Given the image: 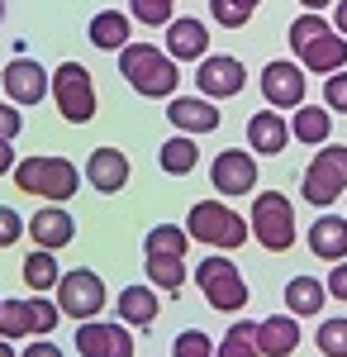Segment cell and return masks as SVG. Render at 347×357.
<instances>
[{
    "label": "cell",
    "instance_id": "2",
    "mask_svg": "<svg viewBox=\"0 0 347 357\" xmlns=\"http://www.w3.org/2000/svg\"><path fill=\"white\" fill-rule=\"evenodd\" d=\"M119 72H124V82L134 86L138 96H148V100H157V96H176V86H181L176 57L157 53L153 43H129V48L119 53Z\"/></svg>",
    "mask_w": 347,
    "mask_h": 357
},
{
    "label": "cell",
    "instance_id": "47",
    "mask_svg": "<svg viewBox=\"0 0 347 357\" xmlns=\"http://www.w3.org/2000/svg\"><path fill=\"white\" fill-rule=\"evenodd\" d=\"M0 305H5V301H0Z\"/></svg>",
    "mask_w": 347,
    "mask_h": 357
},
{
    "label": "cell",
    "instance_id": "43",
    "mask_svg": "<svg viewBox=\"0 0 347 357\" xmlns=\"http://www.w3.org/2000/svg\"><path fill=\"white\" fill-rule=\"evenodd\" d=\"M333 29L347 38V0H338V10H333Z\"/></svg>",
    "mask_w": 347,
    "mask_h": 357
},
{
    "label": "cell",
    "instance_id": "30",
    "mask_svg": "<svg viewBox=\"0 0 347 357\" xmlns=\"http://www.w3.org/2000/svg\"><path fill=\"white\" fill-rule=\"evenodd\" d=\"M214 357H262V348H257V324L252 319H238L233 329L224 333V343L214 348Z\"/></svg>",
    "mask_w": 347,
    "mask_h": 357
},
{
    "label": "cell",
    "instance_id": "25",
    "mask_svg": "<svg viewBox=\"0 0 347 357\" xmlns=\"http://www.w3.org/2000/svg\"><path fill=\"white\" fill-rule=\"evenodd\" d=\"M328 134H333V114H328V105H295L291 138H300V143H328Z\"/></svg>",
    "mask_w": 347,
    "mask_h": 357
},
{
    "label": "cell",
    "instance_id": "33",
    "mask_svg": "<svg viewBox=\"0 0 347 357\" xmlns=\"http://www.w3.org/2000/svg\"><path fill=\"white\" fill-rule=\"evenodd\" d=\"M262 0H210V15L219 20L224 29H242L252 20V10H257Z\"/></svg>",
    "mask_w": 347,
    "mask_h": 357
},
{
    "label": "cell",
    "instance_id": "4",
    "mask_svg": "<svg viewBox=\"0 0 347 357\" xmlns=\"http://www.w3.org/2000/svg\"><path fill=\"white\" fill-rule=\"evenodd\" d=\"M186 234L200 238V243H210V248H242L252 238L247 220H242L238 210H229L224 200H195L186 215Z\"/></svg>",
    "mask_w": 347,
    "mask_h": 357
},
{
    "label": "cell",
    "instance_id": "42",
    "mask_svg": "<svg viewBox=\"0 0 347 357\" xmlns=\"http://www.w3.org/2000/svg\"><path fill=\"white\" fill-rule=\"evenodd\" d=\"M5 172H15V148L0 138V176H5Z\"/></svg>",
    "mask_w": 347,
    "mask_h": 357
},
{
    "label": "cell",
    "instance_id": "6",
    "mask_svg": "<svg viewBox=\"0 0 347 357\" xmlns=\"http://www.w3.org/2000/svg\"><path fill=\"white\" fill-rule=\"evenodd\" d=\"M195 286L205 291L210 310H224V314H238L247 305V281L238 276V267L229 257H205L195 262Z\"/></svg>",
    "mask_w": 347,
    "mask_h": 357
},
{
    "label": "cell",
    "instance_id": "46",
    "mask_svg": "<svg viewBox=\"0 0 347 357\" xmlns=\"http://www.w3.org/2000/svg\"><path fill=\"white\" fill-rule=\"evenodd\" d=\"M0 20H5V0H0Z\"/></svg>",
    "mask_w": 347,
    "mask_h": 357
},
{
    "label": "cell",
    "instance_id": "31",
    "mask_svg": "<svg viewBox=\"0 0 347 357\" xmlns=\"http://www.w3.org/2000/svg\"><path fill=\"white\" fill-rule=\"evenodd\" d=\"M148 281L157 286V291H181L186 286V267H181V257H148Z\"/></svg>",
    "mask_w": 347,
    "mask_h": 357
},
{
    "label": "cell",
    "instance_id": "41",
    "mask_svg": "<svg viewBox=\"0 0 347 357\" xmlns=\"http://www.w3.org/2000/svg\"><path fill=\"white\" fill-rule=\"evenodd\" d=\"M24 357H62V348H57V343H29Z\"/></svg>",
    "mask_w": 347,
    "mask_h": 357
},
{
    "label": "cell",
    "instance_id": "5",
    "mask_svg": "<svg viewBox=\"0 0 347 357\" xmlns=\"http://www.w3.org/2000/svg\"><path fill=\"white\" fill-rule=\"evenodd\" d=\"M247 229H252V238L267 248V252H291L295 248V210H291V200H286L281 191H262L257 205H252Z\"/></svg>",
    "mask_w": 347,
    "mask_h": 357
},
{
    "label": "cell",
    "instance_id": "9",
    "mask_svg": "<svg viewBox=\"0 0 347 357\" xmlns=\"http://www.w3.org/2000/svg\"><path fill=\"white\" fill-rule=\"evenodd\" d=\"M57 310L72 314L77 324L95 319V314L105 310V281L91 272V267H72V272H62V281H57Z\"/></svg>",
    "mask_w": 347,
    "mask_h": 357
},
{
    "label": "cell",
    "instance_id": "13",
    "mask_svg": "<svg viewBox=\"0 0 347 357\" xmlns=\"http://www.w3.org/2000/svg\"><path fill=\"white\" fill-rule=\"evenodd\" d=\"M0 82H5V100H10V105H38V100L53 91V77H48L38 62H29V57H15Z\"/></svg>",
    "mask_w": 347,
    "mask_h": 357
},
{
    "label": "cell",
    "instance_id": "21",
    "mask_svg": "<svg viewBox=\"0 0 347 357\" xmlns=\"http://www.w3.org/2000/svg\"><path fill=\"white\" fill-rule=\"evenodd\" d=\"M86 33H91V43H95L100 53H124V48L134 43V20L119 15V10H100Z\"/></svg>",
    "mask_w": 347,
    "mask_h": 357
},
{
    "label": "cell",
    "instance_id": "44",
    "mask_svg": "<svg viewBox=\"0 0 347 357\" xmlns=\"http://www.w3.org/2000/svg\"><path fill=\"white\" fill-rule=\"evenodd\" d=\"M304 10H323V5H333V0H300Z\"/></svg>",
    "mask_w": 347,
    "mask_h": 357
},
{
    "label": "cell",
    "instance_id": "18",
    "mask_svg": "<svg viewBox=\"0 0 347 357\" xmlns=\"http://www.w3.org/2000/svg\"><path fill=\"white\" fill-rule=\"evenodd\" d=\"M29 234H33V243L57 252V248H67L77 238V220L62 210V205H48V210H38L33 220H29Z\"/></svg>",
    "mask_w": 347,
    "mask_h": 357
},
{
    "label": "cell",
    "instance_id": "14",
    "mask_svg": "<svg viewBox=\"0 0 347 357\" xmlns=\"http://www.w3.org/2000/svg\"><path fill=\"white\" fill-rule=\"evenodd\" d=\"M195 86H200L205 96H214V100H229V96H238L242 86H247V72H242V62H238V57L210 53V57H200Z\"/></svg>",
    "mask_w": 347,
    "mask_h": 357
},
{
    "label": "cell",
    "instance_id": "45",
    "mask_svg": "<svg viewBox=\"0 0 347 357\" xmlns=\"http://www.w3.org/2000/svg\"><path fill=\"white\" fill-rule=\"evenodd\" d=\"M0 357H15V348H10V343H5V338H0Z\"/></svg>",
    "mask_w": 347,
    "mask_h": 357
},
{
    "label": "cell",
    "instance_id": "29",
    "mask_svg": "<svg viewBox=\"0 0 347 357\" xmlns=\"http://www.w3.org/2000/svg\"><path fill=\"white\" fill-rule=\"evenodd\" d=\"M33 333V305L29 301H5L0 305V338L5 343H20Z\"/></svg>",
    "mask_w": 347,
    "mask_h": 357
},
{
    "label": "cell",
    "instance_id": "34",
    "mask_svg": "<svg viewBox=\"0 0 347 357\" xmlns=\"http://www.w3.org/2000/svg\"><path fill=\"white\" fill-rule=\"evenodd\" d=\"M314 343H319L323 357H347V319H323Z\"/></svg>",
    "mask_w": 347,
    "mask_h": 357
},
{
    "label": "cell",
    "instance_id": "40",
    "mask_svg": "<svg viewBox=\"0 0 347 357\" xmlns=\"http://www.w3.org/2000/svg\"><path fill=\"white\" fill-rule=\"evenodd\" d=\"M323 286H328V296H333V301H343V305H347V262H343V267H333Z\"/></svg>",
    "mask_w": 347,
    "mask_h": 357
},
{
    "label": "cell",
    "instance_id": "24",
    "mask_svg": "<svg viewBox=\"0 0 347 357\" xmlns=\"http://www.w3.org/2000/svg\"><path fill=\"white\" fill-rule=\"evenodd\" d=\"M323 301H328V286H323V281H314V276H291V281H286V305H291L295 319L319 314Z\"/></svg>",
    "mask_w": 347,
    "mask_h": 357
},
{
    "label": "cell",
    "instance_id": "1",
    "mask_svg": "<svg viewBox=\"0 0 347 357\" xmlns=\"http://www.w3.org/2000/svg\"><path fill=\"white\" fill-rule=\"evenodd\" d=\"M291 48L300 57L304 72H319V77H333L347 67V38L323 20L319 10H304L291 24Z\"/></svg>",
    "mask_w": 347,
    "mask_h": 357
},
{
    "label": "cell",
    "instance_id": "8",
    "mask_svg": "<svg viewBox=\"0 0 347 357\" xmlns=\"http://www.w3.org/2000/svg\"><path fill=\"white\" fill-rule=\"evenodd\" d=\"M304 200L309 205H333L338 195H347V148L343 143H328L314 162L304 167Z\"/></svg>",
    "mask_w": 347,
    "mask_h": 357
},
{
    "label": "cell",
    "instance_id": "28",
    "mask_svg": "<svg viewBox=\"0 0 347 357\" xmlns=\"http://www.w3.org/2000/svg\"><path fill=\"white\" fill-rule=\"evenodd\" d=\"M186 248H190V234L176 229V224H157V229H148V238H143V252H148V257H186Z\"/></svg>",
    "mask_w": 347,
    "mask_h": 357
},
{
    "label": "cell",
    "instance_id": "3",
    "mask_svg": "<svg viewBox=\"0 0 347 357\" xmlns=\"http://www.w3.org/2000/svg\"><path fill=\"white\" fill-rule=\"evenodd\" d=\"M15 186L24 195H43V200H72L81 191V172L67 158H43V153H33L24 162H15Z\"/></svg>",
    "mask_w": 347,
    "mask_h": 357
},
{
    "label": "cell",
    "instance_id": "7",
    "mask_svg": "<svg viewBox=\"0 0 347 357\" xmlns=\"http://www.w3.org/2000/svg\"><path fill=\"white\" fill-rule=\"evenodd\" d=\"M53 100L67 124H91L95 119V82L81 62H62L53 72Z\"/></svg>",
    "mask_w": 347,
    "mask_h": 357
},
{
    "label": "cell",
    "instance_id": "38",
    "mask_svg": "<svg viewBox=\"0 0 347 357\" xmlns=\"http://www.w3.org/2000/svg\"><path fill=\"white\" fill-rule=\"evenodd\" d=\"M29 224L20 220V210H10V205H0V248L20 243V234H24Z\"/></svg>",
    "mask_w": 347,
    "mask_h": 357
},
{
    "label": "cell",
    "instance_id": "19",
    "mask_svg": "<svg viewBox=\"0 0 347 357\" xmlns=\"http://www.w3.org/2000/svg\"><path fill=\"white\" fill-rule=\"evenodd\" d=\"M309 252L323 262H347V220L343 215H319L309 224Z\"/></svg>",
    "mask_w": 347,
    "mask_h": 357
},
{
    "label": "cell",
    "instance_id": "27",
    "mask_svg": "<svg viewBox=\"0 0 347 357\" xmlns=\"http://www.w3.org/2000/svg\"><path fill=\"white\" fill-rule=\"evenodd\" d=\"M24 281H29V291H38V296L57 291L62 272H57V262H53V252H48V248H33V252L24 257Z\"/></svg>",
    "mask_w": 347,
    "mask_h": 357
},
{
    "label": "cell",
    "instance_id": "35",
    "mask_svg": "<svg viewBox=\"0 0 347 357\" xmlns=\"http://www.w3.org/2000/svg\"><path fill=\"white\" fill-rule=\"evenodd\" d=\"M33 333L43 338V333H53L57 329V319H62V310H57V301H48V296H33Z\"/></svg>",
    "mask_w": 347,
    "mask_h": 357
},
{
    "label": "cell",
    "instance_id": "10",
    "mask_svg": "<svg viewBox=\"0 0 347 357\" xmlns=\"http://www.w3.org/2000/svg\"><path fill=\"white\" fill-rule=\"evenodd\" d=\"M77 353L81 357H134V333L124 329V324L86 319L77 329Z\"/></svg>",
    "mask_w": 347,
    "mask_h": 357
},
{
    "label": "cell",
    "instance_id": "37",
    "mask_svg": "<svg viewBox=\"0 0 347 357\" xmlns=\"http://www.w3.org/2000/svg\"><path fill=\"white\" fill-rule=\"evenodd\" d=\"M323 100H328V110L347 114V67H343V72H333V77L323 82Z\"/></svg>",
    "mask_w": 347,
    "mask_h": 357
},
{
    "label": "cell",
    "instance_id": "15",
    "mask_svg": "<svg viewBox=\"0 0 347 357\" xmlns=\"http://www.w3.org/2000/svg\"><path fill=\"white\" fill-rule=\"evenodd\" d=\"M167 57H176V62L210 57V29L200 24L195 15H186V20H171V24H167Z\"/></svg>",
    "mask_w": 347,
    "mask_h": 357
},
{
    "label": "cell",
    "instance_id": "16",
    "mask_svg": "<svg viewBox=\"0 0 347 357\" xmlns=\"http://www.w3.org/2000/svg\"><path fill=\"white\" fill-rule=\"evenodd\" d=\"M167 119H171L181 134L200 138V134H214L224 114L214 110L210 100H195V96H171V105H167Z\"/></svg>",
    "mask_w": 347,
    "mask_h": 357
},
{
    "label": "cell",
    "instance_id": "11",
    "mask_svg": "<svg viewBox=\"0 0 347 357\" xmlns=\"http://www.w3.org/2000/svg\"><path fill=\"white\" fill-rule=\"evenodd\" d=\"M262 96H267L271 110L304 105V67L300 62H267L262 67Z\"/></svg>",
    "mask_w": 347,
    "mask_h": 357
},
{
    "label": "cell",
    "instance_id": "26",
    "mask_svg": "<svg viewBox=\"0 0 347 357\" xmlns=\"http://www.w3.org/2000/svg\"><path fill=\"white\" fill-rule=\"evenodd\" d=\"M195 162H200V148H195L190 134H176V138H167V143L157 148V167L167 172V176H190Z\"/></svg>",
    "mask_w": 347,
    "mask_h": 357
},
{
    "label": "cell",
    "instance_id": "32",
    "mask_svg": "<svg viewBox=\"0 0 347 357\" xmlns=\"http://www.w3.org/2000/svg\"><path fill=\"white\" fill-rule=\"evenodd\" d=\"M129 20L138 24H171L176 20V0H129Z\"/></svg>",
    "mask_w": 347,
    "mask_h": 357
},
{
    "label": "cell",
    "instance_id": "20",
    "mask_svg": "<svg viewBox=\"0 0 347 357\" xmlns=\"http://www.w3.org/2000/svg\"><path fill=\"white\" fill-rule=\"evenodd\" d=\"M286 143H291V124H286V114H252L247 119V148L252 153H267V158H276V153H286Z\"/></svg>",
    "mask_w": 347,
    "mask_h": 357
},
{
    "label": "cell",
    "instance_id": "12",
    "mask_svg": "<svg viewBox=\"0 0 347 357\" xmlns=\"http://www.w3.org/2000/svg\"><path fill=\"white\" fill-rule=\"evenodd\" d=\"M210 181L219 195H247L257 186V158L252 153H238V148H224L210 167Z\"/></svg>",
    "mask_w": 347,
    "mask_h": 357
},
{
    "label": "cell",
    "instance_id": "23",
    "mask_svg": "<svg viewBox=\"0 0 347 357\" xmlns=\"http://www.w3.org/2000/svg\"><path fill=\"white\" fill-rule=\"evenodd\" d=\"M157 286H124L119 291V319L134 324V329H148L157 324Z\"/></svg>",
    "mask_w": 347,
    "mask_h": 357
},
{
    "label": "cell",
    "instance_id": "22",
    "mask_svg": "<svg viewBox=\"0 0 347 357\" xmlns=\"http://www.w3.org/2000/svg\"><path fill=\"white\" fill-rule=\"evenodd\" d=\"M257 348L262 357H291L300 348V324H295V314H271L257 324Z\"/></svg>",
    "mask_w": 347,
    "mask_h": 357
},
{
    "label": "cell",
    "instance_id": "36",
    "mask_svg": "<svg viewBox=\"0 0 347 357\" xmlns=\"http://www.w3.org/2000/svg\"><path fill=\"white\" fill-rule=\"evenodd\" d=\"M171 357H214V343H210V338H205L200 329H186L181 338H176Z\"/></svg>",
    "mask_w": 347,
    "mask_h": 357
},
{
    "label": "cell",
    "instance_id": "17",
    "mask_svg": "<svg viewBox=\"0 0 347 357\" xmlns=\"http://www.w3.org/2000/svg\"><path fill=\"white\" fill-rule=\"evenodd\" d=\"M86 181H91L95 191H105V195H119L124 181H129V158H124L119 148H95V153L86 158Z\"/></svg>",
    "mask_w": 347,
    "mask_h": 357
},
{
    "label": "cell",
    "instance_id": "39",
    "mask_svg": "<svg viewBox=\"0 0 347 357\" xmlns=\"http://www.w3.org/2000/svg\"><path fill=\"white\" fill-rule=\"evenodd\" d=\"M20 129H24V114H20V105H10V100H5V105H0V138H5V143H15Z\"/></svg>",
    "mask_w": 347,
    "mask_h": 357
}]
</instances>
